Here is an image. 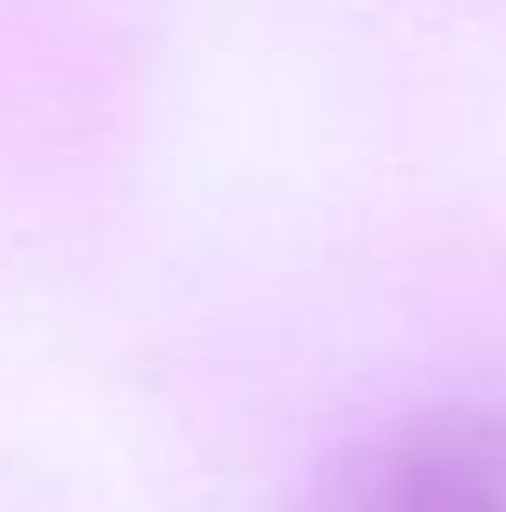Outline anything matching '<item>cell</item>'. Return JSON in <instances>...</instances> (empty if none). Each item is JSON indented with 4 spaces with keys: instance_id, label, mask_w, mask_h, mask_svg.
<instances>
[{
    "instance_id": "obj_1",
    "label": "cell",
    "mask_w": 506,
    "mask_h": 512,
    "mask_svg": "<svg viewBox=\"0 0 506 512\" xmlns=\"http://www.w3.org/2000/svg\"><path fill=\"white\" fill-rule=\"evenodd\" d=\"M299 512H506V402H442L344 448Z\"/></svg>"
}]
</instances>
